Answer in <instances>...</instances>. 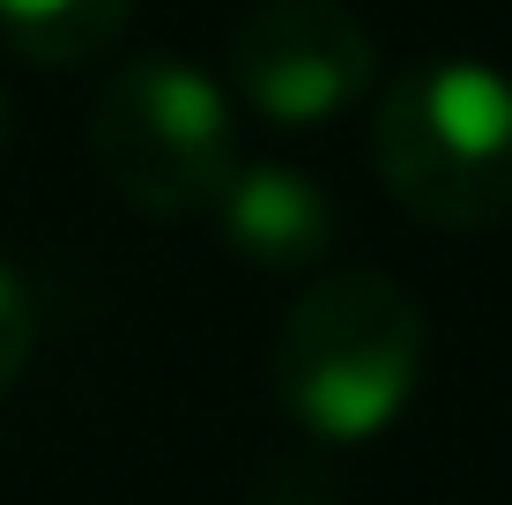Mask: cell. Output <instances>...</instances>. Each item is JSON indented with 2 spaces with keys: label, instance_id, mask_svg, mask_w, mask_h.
I'll list each match as a JSON object with an SVG mask.
<instances>
[{
  "label": "cell",
  "instance_id": "7",
  "mask_svg": "<svg viewBox=\"0 0 512 505\" xmlns=\"http://www.w3.org/2000/svg\"><path fill=\"white\" fill-rule=\"evenodd\" d=\"M30 342H38V312H30V290H23V275L0 260V394L23 379Z\"/></svg>",
  "mask_w": 512,
  "mask_h": 505
},
{
  "label": "cell",
  "instance_id": "8",
  "mask_svg": "<svg viewBox=\"0 0 512 505\" xmlns=\"http://www.w3.org/2000/svg\"><path fill=\"white\" fill-rule=\"evenodd\" d=\"M0 134H8V97H0Z\"/></svg>",
  "mask_w": 512,
  "mask_h": 505
},
{
  "label": "cell",
  "instance_id": "5",
  "mask_svg": "<svg viewBox=\"0 0 512 505\" xmlns=\"http://www.w3.org/2000/svg\"><path fill=\"white\" fill-rule=\"evenodd\" d=\"M216 238L253 268L275 275H305L334 253V201L312 171L282 164V156H238V171L223 179L216 208H208Z\"/></svg>",
  "mask_w": 512,
  "mask_h": 505
},
{
  "label": "cell",
  "instance_id": "3",
  "mask_svg": "<svg viewBox=\"0 0 512 505\" xmlns=\"http://www.w3.org/2000/svg\"><path fill=\"white\" fill-rule=\"evenodd\" d=\"M90 156L112 194L141 216H208L238 171V119L208 67L179 52H141L112 67L90 104Z\"/></svg>",
  "mask_w": 512,
  "mask_h": 505
},
{
  "label": "cell",
  "instance_id": "2",
  "mask_svg": "<svg viewBox=\"0 0 512 505\" xmlns=\"http://www.w3.org/2000/svg\"><path fill=\"white\" fill-rule=\"evenodd\" d=\"M372 164L431 231H490L512 216V82L490 60H416L386 82Z\"/></svg>",
  "mask_w": 512,
  "mask_h": 505
},
{
  "label": "cell",
  "instance_id": "4",
  "mask_svg": "<svg viewBox=\"0 0 512 505\" xmlns=\"http://www.w3.org/2000/svg\"><path fill=\"white\" fill-rule=\"evenodd\" d=\"M223 75L268 127H327L379 82V45L342 0H260L223 45Z\"/></svg>",
  "mask_w": 512,
  "mask_h": 505
},
{
  "label": "cell",
  "instance_id": "6",
  "mask_svg": "<svg viewBox=\"0 0 512 505\" xmlns=\"http://www.w3.org/2000/svg\"><path fill=\"white\" fill-rule=\"evenodd\" d=\"M127 15L134 0H0V38L38 67H90Z\"/></svg>",
  "mask_w": 512,
  "mask_h": 505
},
{
  "label": "cell",
  "instance_id": "1",
  "mask_svg": "<svg viewBox=\"0 0 512 505\" xmlns=\"http://www.w3.org/2000/svg\"><path fill=\"white\" fill-rule=\"evenodd\" d=\"M423 305L379 268H334L275 327V402L320 446H372L416 402Z\"/></svg>",
  "mask_w": 512,
  "mask_h": 505
}]
</instances>
